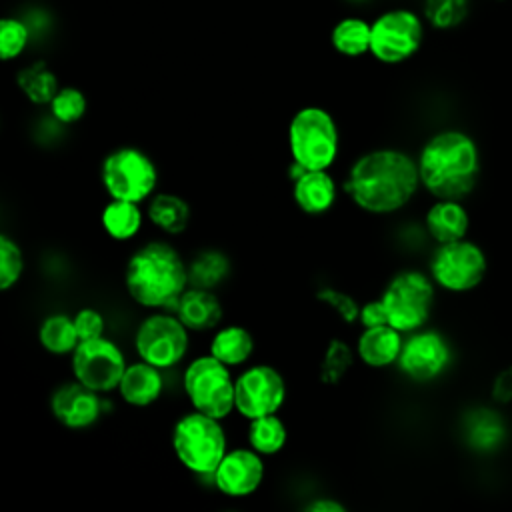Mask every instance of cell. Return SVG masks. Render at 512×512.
<instances>
[{"label": "cell", "instance_id": "obj_9", "mask_svg": "<svg viewBox=\"0 0 512 512\" xmlns=\"http://www.w3.org/2000/svg\"><path fill=\"white\" fill-rule=\"evenodd\" d=\"M424 42V22L410 8H390L370 20V54L382 64L410 60Z\"/></svg>", "mask_w": 512, "mask_h": 512}, {"label": "cell", "instance_id": "obj_5", "mask_svg": "<svg viewBox=\"0 0 512 512\" xmlns=\"http://www.w3.org/2000/svg\"><path fill=\"white\" fill-rule=\"evenodd\" d=\"M292 160L306 170H328L340 150V132L332 114L320 106L300 108L288 126Z\"/></svg>", "mask_w": 512, "mask_h": 512}, {"label": "cell", "instance_id": "obj_20", "mask_svg": "<svg viewBox=\"0 0 512 512\" xmlns=\"http://www.w3.org/2000/svg\"><path fill=\"white\" fill-rule=\"evenodd\" d=\"M292 196L302 212L318 216L334 206L338 186L328 170H306L298 180H294Z\"/></svg>", "mask_w": 512, "mask_h": 512}, {"label": "cell", "instance_id": "obj_26", "mask_svg": "<svg viewBox=\"0 0 512 512\" xmlns=\"http://www.w3.org/2000/svg\"><path fill=\"white\" fill-rule=\"evenodd\" d=\"M230 268V258L224 252L206 248L188 262V282L196 288L214 290L228 278Z\"/></svg>", "mask_w": 512, "mask_h": 512}, {"label": "cell", "instance_id": "obj_23", "mask_svg": "<svg viewBox=\"0 0 512 512\" xmlns=\"http://www.w3.org/2000/svg\"><path fill=\"white\" fill-rule=\"evenodd\" d=\"M208 350L226 366H240L254 352V336L244 326H224L212 336Z\"/></svg>", "mask_w": 512, "mask_h": 512}, {"label": "cell", "instance_id": "obj_2", "mask_svg": "<svg viewBox=\"0 0 512 512\" xmlns=\"http://www.w3.org/2000/svg\"><path fill=\"white\" fill-rule=\"evenodd\" d=\"M420 184L436 200L466 198L480 176V150L462 130H440L426 140L418 154Z\"/></svg>", "mask_w": 512, "mask_h": 512}, {"label": "cell", "instance_id": "obj_28", "mask_svg": "<svg viewBox=\"0 0 512 512\" xmlns=\"http://www.w3.org/2000/svg\"><path fill=\"white\" fill-rule=\"evenodd\" d=\"M16 84H18V88L24 92V96H26L32 104H38V106L50 104L52 98L56 96V92L60 90L56 74H54V72L48 68V64L42 62V60L24 66V68L16 74Z\"/></svg>", "mask_w": 512, "mask_h": 512}, {"label": "cell", "instance_id": "obj_30", "mask_svg": "<svg viewBox=\"0 0 512 512\" xmlns=\"http://www.w3.org/2000/svg\"><path fill=\"white\" fill-rule=\"evenodd\" d=\"M352 366H354L352 348L344 340L332 338L320 362V374H318L320 382L328 386H336Z\"/></svg>", "mask_w": 512, "mask_h": 512}, {"label": "cell", "instance_id": "obj_37", "mask_svg": "<svg viewBox=\"0 0 512 512\" xmlns=\"http://www.w3.org/2000/svg\"><path fill=\"white\" fill-rule=\"evenodd\" d=\"M358 322H360L364 328L388 324V318H386V310H384L382 300L378 298V300L366 302V304L360 308V318H358Z\"/></svg>", "mask_w": 512, "mask_h": 512}, {"label": "cell", "instance_id": "obj_3", "mask_svg": "<svg viewBox=\"0 0 512 512\" xmlns=\"http://www.w3.org/2000/svg\"><path fill=\"white\" fill-rule=\"evenodd\" d=\"M124 286L128 296L144 308L176 310L178 298L190 286L188 264L172 244L150 240L130 256Z\"/></svg>", "mask_w": 512, "mask_h": 512}, {"label": "cell", "instance_id": "obj_24", "mask_svg": "<svg viewBox=\"0 0 512 512\" xmlns=\"http://www.w3.org/2000/svg\"><path fill=\"white\" fill-rule=\"evenodd\" d=\"M330 44L348 58L370 54V20L362 16L340 18L330 30Z\"/></svg>", "mask_w": 512, "mask_h": 512}, {"label": "cell", "instance_id": "obj_40", "mask_svg": "<svg viewBox=\"0 0 512 512\" xmlns=\"http://www.w3.org/2000/svg\"><path fill=\"white\" fill-rule=\"evenodd\" d=\"M356 2H358V0H356Z\"/></svg>", "mask_w": 512, "mask_h": 512}, {"label": "cell", "instance_id": "obj_10", "mask_svg": "<svg viewBox=\"0 0 512 512\" xmlns=\"http://www.w3.org/2000/svg\"><path fill=\"white\" fill-rule=\"evenodd\" d=\"M188 328L178 316L154 312L146 316L134 334V350L140 360L154 364L160 370L174 368L188 352Z\"/></svg>", "mask_w": 512, "mask_h": 512}, {"label": "cell", "instance_id": "obj_22", "mask_svg": "<svg viewBox=\"0 0 512 512\" xmlns=\"http://www.w3.org/2000/svg\"><path fill=\"white\" fill-rule=\"evenodd\" d=\"M190 204L172 192H156L150 196L146 216L164 234H182L190 224Z\"/></svg>", "mask_w": 512, "mask_h": 512}, {"label": "cell", "instance_id": "obj_18", "mask_svg": "<svg viewBox=\"0 0 512 512\" xmlns=\"http://www.w3.org/2000/svg\"><path fill=\"white\" fill-rule=\"evenodd\" d=\"M222 304L214 290L188 286L178 298L176 316L192 332H206L222 322Z\"/></svg>", "mask_w": 512, "mask_h": 512}, {"label": "cell", "instance_id": "obj_36", "mask_svg": "<svg viewBox=\"0 0 512 512\" xmlns=\"http://www.w3.org/2000/svg\"><path fill=\"white\" fill-rule=\"evenodd\" d=\"M72 318H74V326H76L80 340H90V338H98L104 334L106 322H104V316L100 310L90 308V306L80 308Z\"/></svg>", "mask_w": 512, "mask_h": 512}, {"label": "cell", "instance_id": "obj_15", "mask_svg": "<svg viewBox=\"0 0 512 512\" xmlns=\"http://www.w3.org/2000/svg\"><path fill=\"white\" fill-rule=\"evenodd\" d=\"M264 480L262 454L254 448L228 450L212 474L214 486L230 498L250 496Z\"/></svg>", "mask_w": 512, "mask_h": 512}, {"label": "cell", "instance_id": "obj_38", "mask_svg": "<svg viewBox=\"0 0 512 512\" xmlns=\"http://www.w3.org/2000/svg\"><path fill=\"white\" fill-rule=\"evenodd\" d=\"M492 398H494L496 402H500V404L512 402V366L504 368V370L496 376V380H494V384H492Z\"/></svg>", "mask_w": 512, "mask_h": 512}, {"label": "cell", "instance_id": "obj_27", "mask_svg": "<svg viewBox=\"0 0 512 512\" xmlns=\"http://www.w3.org/2000/svg\"><path fill=\"white\" fill-rule=\"evenodd\" d=\"M38 340L42 348L54 356L72 354L80 344V336L74 326V318L66 314H50L38 328Z\"/></svg>", "mask_w": 512, "mask_h": 512}, {"label": "cell", "instance_id": "obj_14", "mask_svg": "<svg viewBox=\"0 0 512 512\" xmlns=\"http://www.w3.org/2000/svg\"><path fill=\"white\" fill-rule=\"evenodd\" d=\"M452 352L446 338L434 330H416L404 340L398 368L414 382H430L438 378L450 364Z\"/></svg>", "mask_w": 512, "mask_h": 512}, {"label": "cell", "instance_id": "obj_8", "mask_svg": "<svg viewBox=\"0 0 512 512\" xmlns=\"http://www.w3.org/2000/svg\"><path fill=\"white\" fill-rule=\"evenodd\" d=\"M100 180L110 198L140 204L154 194L158 186V168L144 150L122 146L102 160Z\"/></svg>", "mask_w": 512, "mask_h": 512}, {"label": "cell", "instance_id": "obj_32", "mask_svg": "<svg viewBox=\"0 0 512 512\" xmlns=\"http://www.w3.org/2000/svg\"><path fill=\"white\" fill-rule=\"evenodd\" d=\"M48 106H50V114L60 124H74L86 114L88 102L80 88L64 86L56 92V96L52 98V102Z\"/></svg>", "mask_w": 512, "mask_h": 512}, {"label": "cell", "instance_id": "obj_34", "mask_svg": "<svg viewBox=\"0 0 512 512\" xmlns=\"http://www.w3.org/2000/svg\"><path fill=\"white\" fill-rule=\"evenodd\" d=\"M466 14V0H426L424 16L434 28H454Z\"/></svg>", "mask_w": 512, "mask_h": 512}, {"label": "cell", "instance_id": "obj_4", "mask_svg": "<svg viewBox=\"0 0 512 512\" xmlns=\"http://www.w3.org/2000/svg\"><path fill=\"white\" fill-rule=\"evenodd\" d=\"M222 420L192 410L180 416L172 428V450L180 464L194 474L212 476L228 452Z\"/></svg>", "mask_w": 512, "mask_h": 512}, {"label": "cell", "instance_id": "obj_6", "mask_svg": "<svg viewBox=\"0 0 512 512\" xmlns=\"http://www.w3.org/2000/svg\"><path fill=\"white\" fill-rule=\"evenodd\" d=\"M182 388L194 410L224 420L236 410V378L212 354L194 358L182 374Z\"/></svg>", "mask_w": 512, "mask_h": 512}, {"label": "cell", "instance_id": "obj_39", "mask_svg": "<svg viewBox=\"0 0 512 512\" xmlns=\"http://www.w3.org/2000/svg\"><path fill=\"white\" fill-rule=\"evenodd\" d=\"M304 510L306 512H346V506L336 498L322 496V498H312L308 504H304Z\"/></svg>", "mask_w": 512, "mask_h": 512}, {"label": "cell", "instance_id": "obj_17", "mask_svg": "<svg viewBox=\"0 0 512 512\" xmlns=\"http://www.w3.org/2000/svg\"><path fill=\"white\" fill-rule=\"evenodd\" d=\"M116 390L120 392V398L126 404L136 408H146L154 404L164 390L162 370L144 360L132 362L126 366Z\"/></svg>", "mask_w": 512, "mask_h": 512}, {"label": "cell", "instance_id": "obj_31", "mask_svg": "<svg viewBox=\"0 0 512 512\" xmlns=\"http://www.w3.org/2000/svg\"><path fill=\"white\" fill-rule=\"evenodd\" d=\"M30 42V28L16 16H4L0 20V56L4 62L16 60Z\"/></svg>", "mask_w": 512, "mask_h": 512}, {"label": "cell", "instance_id": "obj_21", "mask_svg": "<svg viewBox=\"0 0 512 512\" xmlns=\"http://www.w3.org/2000/svg\"><path fill=\"white\" fill-rule=\"evenodd\" d=\"M426 230L436 244H448L466 238L470 216L462 200H436L424 218Z\"/></svg>", "mask_w": 512, "mask_h": 512}, {"label": "cell", "instance_id": "obj_13", "mask_svg": "<svg viewBox=\"0 0 512 512\" xmlns=\"http://www.w3.org/2000/svg\"><path fill=\"white\" fill-rule=\"evenodd\" d=\"M286 400V382L270 364H252L236 376V412L246 420L276 414Z\"/></svg>", "mask_w": 512, "mask_h": 512}, {"label": "cell", "instance_id": "obj_7", "mask_svg": "<svg viewBox=\"0 0 512 512\" xmlns=\"http://www.w3.org/2000/svg\"><path fill=\"white\" fill-rule=\"evenodd\" d=\"M434 280L420 270H400L386 284L380 300L386 310L388 324L410 334L420 330L434 306Z\"/></svg>", "mask_w": 512, "mask_h": 512}, {"label": "cell", "instance_id": "obj_19", "mask_svg": "<svg viewBox=\"0 0 512 512\" xmlns=\"http://www.w3.org/2000/svg\"><path fill=\"white\" fill-rule=\"evenodd\" d=\"M404 338L402 332L390 324L364 328L358 336L356 354L366 366L384 368L398 362Z\"/></svg>", "mask_w": 512, "mask_h": 512}, {"label": "cell", "instance_id": "obj_1", "mask_svg": "<svg viewBox=\"0 0 512 512\" xmlns=\"http://www.w3.org/2000/svg\"><path fill=\"white\" fill-rule=\"evenodd\" d=\"M420 186L418 162L394 148L358 156L344 180V192L368 214L398 212L416 196Z\"/></svg>", "mask_w": 512, "mask_h": 512}, {"label": "cell", "instance_id": "obj_16", "mask_svg": "<svg viewBox=\"0 0 512 512\" xmlns=\"http://www.w3.org/2000/svg\"><path fill=\"white\" fill-rule=\"evenodd\" d=\"M100 392L84 386L76 378L72 382L60 384L52 398L50 408L54 418L72 430H84L98 422L104 410V402L98 396Z\"/></svg>", "mask_w": 512, "mask_h": 512}, {"label": "cell", "instance_id": "obj_33", "mask_svg": "<svg viewBox=\"0 0 512 512\" xmlns=\"http://www.w3.org/2000/svg\"><path fill=\"white\" fill-rule=\"evenodd\" d=\"M24 272V254L16 240L0 234V288L10 290Z\"/></svg>", "mask_w": 512, "mask_h": 512}, {"label": "cell", "instance_id": "obj_12", "mask_svg": "<svg viewBox=\"0 0 512 512\" xmlns=\"http://www.w3.org/2000/svg\"><path fill=\"white\" fill-rule=\"evenodd\" d=\"M126 366L120 346L104 336L80 340L72 352L74 378L96 392H110L118 388Z\"/></svg>", "mask_w": 512, "mask_h": 512}, {"label": "cell", "instance_id": "obj_25", "mask_svg": "<svg viewBox=\"0 0 512 512\" xmlns=\"http://www.w3.org/2000/svg\"><path fill=\"white\" fill-rule=\"evenodd\" d=\"M142 210L138 202H128V200H116L112 198L100 216L102 228L106 234L114 240H130L134 238L140 228H142Z\"/></svg>", "mask_w": 512, "mask_h": 512}, {"label": "cell", "instance_id": "obj_11", "mask_svg": "<svg viewBox=\"0 0 512 512\" xmlns=\"http://www.w3.org/2000/svg\"><path fill=\"white\" fill-rule=\"evenodd\" d=\"M488 272V260L484 250L472 240H456L438 244L430 260V276L436 286L448 292L474 290Z\"/></svg>", "mask_w": 512, "mask_h": 512}, {"label": "cell", "instance_id": "obj_29", "mask_svg": "<svg viewBox=\"0 0 512 512\" xmlns=\"http://www.w3.org/2000/svg\"><path fill=\"white\" fill-rule=\"evenodd\" d=\"M248 446L262 456L278 454L288 440V430L276 414L248 420Z\"/></svg>", "mask_w": 512, "mask_h": 512}, {"label": "cell", "instance_id": "obj_35", "mask_svg": "<svg viewBox=\"0 0 512 512\" xmlns=\"http://www.w3.org/2000/svg\"><path fill=\"white\" fill-rule=\"evenodd\" d=\"M316 298H318L322 304H326L328 308H332V310L340 316L342 322H346V324L358 322V318H360V308H362V306H360L350 294H346V292H342V290H338V288L324 286V288H320V290L316 292Z\"/></svg>", "mask_w": 512, "mask_h": 512}]
</instances>
